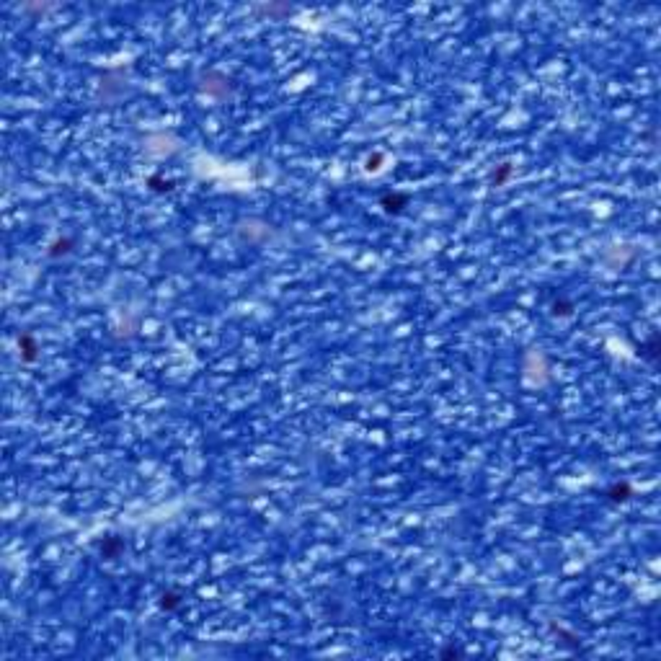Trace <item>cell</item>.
I'll use <instances>...</instances> for the list:
<instances>
[{
  "instance_id": "cell-12",
  "label": "cell",
  "mask_w": 661,
  "mask_h": 661,
  "mask_svg": "<svg viewBox=\"0 0 661 661\" xmlns=\"http://www.w3.org/2000/svg\"><path fill=\"white\" fill-rule=\"evenodd\" d=\"M439 656H442V658H455V656H462V651H457V648L450 646V648H442V651H439Z\"/></svg>"
},
{
  "instance_id": "cell-9",
  "label": "cell",
  "mask_w": 661,
  "mask_h": 661,
  "mask_svg": "<svg viewBox=\"0 0 661 661\" xmlns=\"http://www.w3.org/2000/svg\"><path fill=\"white\" fill-rule=\"evenodd\" d=\"M148 183H150V186H153L155 191H171V189H173V183H171V181H163L158 173H155V176H150V181H148Z\"/></svg>"
},
{
  "instance_id": "cell-1",
  "label": "cell",
  "mask_w": 661,
  "mask_h": 661,
  "mask_svg": "<svg viewBox=\"0 0 661 661\" xmlns=\"http://www.w3.org/2000/svg\"><path fill=\"white\" fill-rule=\"evenodd\" d=\"M604 496H607V501H612V504H625V501L633 496V488H630V483L620 481V483H612V486L604 491Z\"/></svg>"
},
{
  "instance_id": "cell-2",
  "label": "cell",
  "mask_w": 661,
  "mask_h": 661,
  "mask_svg": "<svg viewBox=\"0 0 661 661\" xmlns=\"http://www.w3.org/2000/svg\"><path fill=\"white\" fill-rule=\"evenodd\" d=\"M380 207L385 212H400L403 207H408V194H400V191H393V194H385L380 199Z\"/></svg>"
},
{
  "instance_id": "cell-7",
  "label": "cell",
  "mask_w": 661,
  "mask_h": 661,
  "mask_svg": "<svg viewBox=\"0 0 661 661\" xmlns=\"http://www.w3.org/2000/svg\"><path fill=\"white\" fill-rule=\"evenodd\" d=\"M656 354H658V346H656V336H651L643 346H641V356H646V359H656Z\"/></svg>"
},
{
  "instance_id": "cell-6",
  "label": "cell",
  "mask_w": 661,
  "mask_h": 661,
  "mask_svg": "<svg viewBox=\"0 0 661 661\" xmlns=\"http://www.w3.org/2000/svg\"><path fill=\"white\" fill-rule=\"evenodd\" d=\"M75 245V240L72 238H62V240H54L52 243V248H49V256L52 259H57V256H65V253H70V248Z\"/></svg>"
},
{
  "instance_id": "cell-4",
  "label": "cell",
  "mask_w": 661,
  "mask_h": 661,
  "mask_svg": "<svg viewBox=\"0 0 661 661\" xmlns=\"http://www.w3.org/2000/svg\"><path fill=\"white\" fill-rule=\"evenodd\" d=\"M122 547H124V542L119 537H106L101 542V553H103V558H117L122 553Z\"/></svg>"
},
{
  "instance_id": "cell-10",
  "label": "cell",
  "mask_w": 661,
  "mask_h": 661,
  "mask_svg": "<svg viewBox=\"0 0 661 661\" xmlns=\"http://www.w3.org/2000/svg\"><path fill=\"white\" fill-rule=\"evenodd\" d=\"M553 308H556V310H553L556 315H558V313H561V315H568V313H571V302H566V300H556Z\"/></svg>"
},
{
  "instance_id": "cell-3",
  "label": "cell",
  "mask_w": 661,
  "mask_h": 661,
  "mask_svg": "<svg viewBox=\"0 0 661 661\" xmlns=\"http://www.w3.org/2000/svg\"><path fill=\"white\" fill-rule=\"evenodd\" d=\"M18 349H21V359H23V362H34V359H36V351H39V346H36V341H34L31 334H21V336H18Z\"/></svg>"
},
{
  "instance_id": "cell-5",
  "label": "cell",
  "mask_w": 661,
  "mask_h": 661,
  "mask_svg": "<svg viewBox=\"0 0 661 661\" xmlns=\"http://www.w3.org/2000/svg\"><path fill=\"white\" fill-rule=\"evenodd\" d=\"M514 173V168H511V163H501L493 173H491V181H493V186H504V183L509 181V176Z\"/></svg>"
},
{
  "instance_id": "cell-11",
  "label": "cell",
  "mask_w": 661,
  "mask_h": 661,
  "mask_svg": "<svg viewBox=\"0 0 661 661\" xmlns=\"http://www.w3.org/2000/svg\"><path fill=\"white\" fill-rule=\"evenodd\" d=\"M380 163H382V153H375L370 160H367V171H377Z\"/></svg>"
},
{
  "instance_id": "cell-8",
  "label": "cell",
  "mask_w": 661,
  "mask_h": 661,
  "mask_svg": "<svg viewBox=\"0 0 661 661\" xmlns=\"http://www.w3.org/2000/svg\"><path fill=\"white\" fill-rule=\"evenodd\" d=\"M178 602H181V599H178L176 592H166V594L160 597V607H163V610H176Z\"/></svg>"
}]
</instances>
